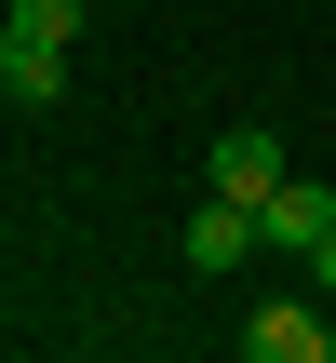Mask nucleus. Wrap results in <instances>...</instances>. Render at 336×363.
<instances>
[{
  "instance_id": "6",
  "label": "nucleus",
  "mask_w": 336,
  "mask_h": 363,
  "mask_svg": "<svg viewBox=\"0 0 336 363\" xmlns=\"http://www.w3.org/2000/svg\"><path fill=\"white\" fill-rule=\"evenodd\" d=\"M296 269H310V283H323V296H336V229H323V242H310V256H296Z\"/></svg>"
},
{
  "instance_id": "2",
  "label": "nucleus",
  "mask_w": 336,
  "mask_h": 363,
  "mask_svg": "<svg viewBox=\"0 0 336 363\" xmlns=\"http://www.w3.org/2000/svg\"><path fill=\"white\" fill-rule=\"evenodd\" d=\"M323 229H336V189L323 175H283V189L256 202V256H310Z\"/></svg>"
},
{
  "instance_id": "3",
  "label": "nucleus",
  "mask_w": 336,
  "mask_h": 363,
  "mask_svg": "<svg viewBox=\"0 0 336 363\" xmlns=\"http://www.w3.org/2000/svg\"><path fill=\"white\" fill-rule=\"evenodd\" d=\"M283 175H296V162H283L269 121H229V135H215V189H229V202H269Z\"/></svg>"
},
{
  "instance_id": "5",
  "label": "nucleus",
  "mask_w": 336,
  "mask_h": 363,
  "mask_svg": "<svg viewBox=\"0 0 336 363\" xmlns=\"http://www.w3.org/2000/svg\"><path fill=\"white\" fill-rule=\"evenodd\" d=\"M256 256V202H229V189H202V216H189V269L215 283V269H242Z\"/></svg>"
},
{
  "instance_id": "4",
  "label": "nucleus",
  "mask_w": 336,
  "mask_h": 363,
  "mask_svg": "<svg viewBox=\"0 0 336 363\" xmlns=\"http://www.w3.org/2000/svg\"><path fill=\"white\" fill-rule=\"evenodd\" d=\"M0 81H13L27 108H54V94H67V40L27 27V13H0Z\"/></svg>"
},
{
  "instance_id": "1",
  "label": "nucleus",
  "mask_w": 336,
  "mask_h": 363,
  "mask_svg": "<svg viewBox=\"0 0 336 363\" xmlns=\"http://www.w3.org/2000/svg\"><path fill=\"white\" fill-rule=\"evenodd\" d=\"M242 350H256V363H336V310H310V296H256V310H242Z\"/></svg>"
}]
</instances>
